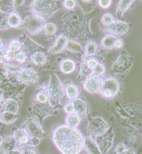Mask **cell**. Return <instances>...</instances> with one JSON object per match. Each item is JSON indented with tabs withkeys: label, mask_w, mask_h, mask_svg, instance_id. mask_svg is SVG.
Listing matches in <instances>:
<instances>
[{
	"label": "cell",
	"mask_w": 142,
	"mask_h": 154,
	"mask_svg": "<svg viewBox=\"0 0 142 154\" xmlns=\"http://www.w3.org/2000/svg\"><path fill=\"white\" fill-rule=\"evenodd\" d=\"M53 139L63 154H79L83 146L84 139L81 133L67 125L57 127L53 132Z\"/></svg>",
	"instance_id": "cell-1"
},
{
	"label": "cell",
	"mask_w": 142,
	"mask_h": 154,
	"mask_svg": "<svg viewBox=\"0 0 142 154\" xmlns=\"http://www.w3.org/2000/svg\"><path fill=\"white\" fill-rule=\"evenodd\" d=\"M31 8L36 15L43 18L52 15L59 8V2L54 1H34Z\"/></svg>",
	"instance_id": "cell-2"
},
{
	"label": "cell",
	"mask_w": 142,
	"mask_h": 154,
	"mask_svg": "<svg viewBox=\"0 0 142 154\" xmlns=\"http://www.w3.org/2000/svg\"><path fill=\"white\" fill-rule=\"evenodd\" d=\"M47 93L50 104H55L61 100L64 96V91L59 78L56 75L50 77L48 85Z\"/></svg>",
	"instance_id": "cell-3"
},
{
	"label": "cell",
	"mask_w": 142,
	"mask_h": 154,
	"mask_svg": "<svg viewBox=\"0 0 142 154\" xmlns=\"http://www.w3.org/2000/svg\"><path fill=\"white\" fill-rule=\"evenodd\" d=\"M45 19L36 15L26 16L23 22V28L31 34H37L44 29L46 25Z\"/></svg>",
	"instance_id": "cell-4"
},
{
	"label": "cell",
	"mask_w": 142,
	"mask_h": 154,
	"mask_svg": "<svg viewBox=\"0 0 142 154\" xmlns=\"http://www.w3.org/2000/svg\"><path fill=\"white\" fill-rule=\"evenodd\" d=\"M22 129L31 139L37 138L40 140L44 138L46 135L40 123L33 118H27L24 122Z\"/></svg>",
	"instance_id": "cell-5"
},
{
	"label": "cell",
	"mask_w": 142,
	"mask_h": 154,
	"mask_svg": "<svg viewBox=\"0 0 142 154\" xmlns=\"http://www.w3.org/2000/svg\"><path fill=\"white\" fill-rule=\"evenodd\" d=\"M120 85L117 79L109 78L102 81L100 92L104 97L111 99L114 97L119 92Z\"/></svg>",
	"instance_id": "cell-6"
},
{
	"label": "cell",
	"mask_w": 142,
	"mask_h": 154,
	"mask_svg": "<svg viewBox=\"0 0 142 154\" xmlns=\"http://www.w3.org/2000/svg\"><path fill=\"white\" fill-rule=\"evenodd\" d=\"M109 129V126L103 118L96 117L93 118L88 124V129L93 136H101Z\"/></svg>",
	"instance_id": "cell-7"
},
{
	"label": "cell",
	"mask_w": 142,
	"mask_h": 154,
	"mask_svg": "<svg viewBox=\"0 0 142 154\" xmlns=\"http://www.w3.org/2000/svg\"><path fill=\"white\" fill-rule=\"evenodd\" d=\"M133 63L132 59L127 54L122 52L118 59L112 66V71L115 73H123L131 67Z\"/></svg>",
	"instance_id": "cell-8"
},
{
	"label": "cell",
	"mask_w": 142,
	"mask_h": 154,
	"mask_svg": "<svg viewBox=\"0 0 142 154\" xmlns=\"http://www.w3.org/2000/svg\"><path fill=\"white\" fill-rule=\"evenodd\" d=\"M18 79L25 84H34L38 81L39 75L38 73L31 68H25L18 72Z\"/></svg>",
	"instance_id": "cell-9"
},
{
	"label": "cell",
	"mask_w": 142,
	"mask_h": 154,
	"mask_svg": "<svg viewBox=\"0 0 142 154\" xmlns=\"http://www.w3.org/2000/svg\"><path fill=\"white\" fill-rule=\"evenodd\" d=\"M102 85V81L99 77L91 75L86 79L84 83V88L88 92L91 94L100 91Z\"/></svg>",
	"instance_id": "cell-10"
},
{
	"label": "cell",
	"mask_w": 142,
	"mask_h": 154,
	"mask_svg": "<svg viewBox=\"0 0 142 154\" xmlns=\"http://www.w3.org/2000/svg\"><path fill=\"white\" fill-rule=\"evenodd\" d=\"M129 24L121 20H114V22L108 26V31L115 35H122L129 30Z\"/></svg>",
	"instance_id": "cell-11"
},
{
	"label": "cell",
	"mask_w": 142,
	"mask_h": 154,
	"mask_svg": "<svg viewBox=\"0 0 142 154\" xmlns=\"http://www.w3.org/2000/svg\"><path fill=\"white\" fill-rule=\"evenodd\" d=\"M19 143L13 136H8L3 140L0 146V151L4 154L17 150L18 149Z\"/></svg>",
	"instance_id": "cell-12"
},
{
	"label": "cell",
	"mask_w": 142,
	"mask_h": 154,
	"mask_svg": "<svg viewBox=\"0 0 142 154\" xmlns=\"http://www.w3.org/2000/svg\"><path fill=\"white\" fill-rule=\"evenodd\" d=\"M113 134H109L105 137H103L97 140L96 144L99 147L101 153L102 154H106L109 150L111 146L113 144Z\"/></svg>",
	"instance_id": "cell-13"
},
{
	"label": "cell",
	"mask_w": 142,
	"mask_h": 154,
	"mask_svg": "<svg viewBox=\"0 0 142 154\" xmlns=\"http://www.w3.org/2000/svg\"><path fill=\"white\" fill-rule=\"evenodd\" d=\"M68 39L67 37L64 35H60L58 38L55 41V44L50 48L49 51L52 54H58L62 52L65 48H66V46Z\"/></svg>",
	"instance_id": "cell-14"
},
{
	"label": "cell",
	"mask_w": 142,
	"mask_h": 154,
	"mask_svg": "<svg viewBox=\"0 0 142 154\" xmlns=\"http://www.w3.org/2000/svg\"><path fill=\"white\" fill-rule=\"evenodd\" d=\"M74 110L76 114L80 118H84L87 115V107L86 103L84 100L80 99H76L73 102Z\"/></svg>",
	"instance_id": "cell-15"
},
{
	"label": "cell",
	"mask_w": 142,
	"mask_h": 154,
	"mask_svg": "<svg viewBox=\"0 0 142 154\" xmlns=\"http://www.w3.org/2000/svg\"><path fill=\"white\" fill-rule=\"evenodd\" d=\"M83 146L88 154H102L96 142L89 137L84 139Z\"/></svg>",
	"instance_id": "cell-16"
},
{
	"label": "cell",
	"mask_w": 142,
	"mask_h": 154,
	"mask_svg": "<svg viewBox=\"0 0 142 154\" xmlns=\"http://www.w3.org/2000/svg\"><path fill=\"white\" fill-rule=\"evenodd\" d=\"M19 108V103L16 100L13 99H8L3 103L1 112H9L17 114Z\"/></svg>",
	"instance_id": "cell-17"
},
{
	"label": "cell",
	"mask_w": 142,
	"mask_h": 154,
	"mask_svg": "<svg viewBox=\"0 0 142 154\" xmlns=\"http://www.w3.org/2000/svg\"><path fill=\"white\" fill-rule=\"evenodd\" d=\"M19 116L17 114H14L9 112H1L0 114V122L5 125H9L14 123Z\"/></svg>",
	"instance_id": "cell-18"
},
{
	"label": "cell",
	"mask_w": 142,
	"mask_h": 154,
	"mask_svg": "<svg viewBox=\"0 0 142 154\" xmlns=\"http://www.w3.org/2000/svg\"><path fill=\"white\" fill-rule=\"evenodd\" d=\"M13 137L20 145H25L29 141V136L27 133L22 129H16L13 133Z\"/></svg>",
	"instance_id": "cell-19"
},
{
	"label": "cell",
	"mask_w": 142,
	"mask_h": 154,
	"mask_svg": "<svg viewBox=\"0 0 142 154\" xmlns=\"http://www.w3.org/2000/svg\"><path fill=\"white\" fill-rule=\"evenodd\" d=\"M67 126L75 128L78 126L80 122V117L75 113L68 114L65 117Z\"/></svg>",
	"instance_id": "cell-20"
},
{
	"label": "cell",
	"mask_w": 142,
	"mask_h": 154,
	"mask_svg": "<svg viewBox=\"0 0 142 154\" xmlns=\"http://www.w3.org/2000/svg\"><path fill=\"white\" fill-rule=\"evenodd\" d=\"M75 67L76 64L75 62L70 59L64 60L60 64V69L65 74H70L75 69Z\"/></svg>",
	"instance_id": "cell-21"
},
{
	"label": "cell",
	"mask_w": 142,
	"mask_h": 154,
	"mask_svg": "<svg viewBox=\"0 0 142 154\" xmlns=\"http://www.w3.org/2000/svg\"><path fill=\"white\" fill-rule=\"evenodd\" d=\"M32 62L37 66H42L47 60V57L43 53L37 52L31 56Z\"/></svg>",
	"instance_id": "cell-22"
},
{
	"label": "cell",
	"mask_w": 142,
	"mask_h": 154,
	"mask_svg": "<svg viewBox=\"0 0 142 154\" xmlns=\"http://www.w3.org/2000/svg\"><path fill=\"white\" fill-rule=\"evenodd\" d=\"M15 8V1H0V11L4 14L13 12Z\"/></svg>",
	"instance_id": "cell-23"
},
{
	"label": "cell",
	"mask_w": 142,
	"mask_h": 154,
	"mask_svg": "<svg viewBox=\"0 0 142 154\" xmlns=\"http://www.w3.org/2000/svg\"><path fill=\"white\" fill-rule=\"evenodd\" d=\"M134 1H120L118 2L117 9V17H121L123 14L128 10L131 5L132 4Z\"/></svg>",
	"instance_id": "cell-24"
},
{
	"label": "cell",
	"mask_w": 142,
	"mask_h": 154,
	"mask_svg": "<svg viewBox=\"0 0 142 154\" xmlns=\"http://www.w3.org/2000/svg\"><path fill=\"white\" fill-rule=\"evenodd\" d=\"M65 92L68 97L71 100H75L79 94L78 88L73 84H68L65 87Z\"/></svg>",
	"instance_id": "cell-25"
},
{
	"label": "cell",
	"mask_w": 142,
	"mask_h": 154,
	"mask_svg": "<svg viewBox=\"0 0 142 154\" xmlns=\"http://www.w3.org/2000/svg\"><path fill=\"white\" fill-rule=\"evenodd\" d=\"M116 39V37L111 34L106 35L101 40V45L104 48L111 49L114 47V43Z\"/></svg>",
	"instance_id": "cell-26"
},
{
	"label": "cell",
	"mask_w": 142,
	"mask_h": 154,
	"mask_svg": "<svg viewBox=\"0 0 142 154\" xmlns=\"http://www.w3.org/2000/svg\"><path fill=\"white\" fill-rule=\"evenodd\" d=\"M66 49L72 52L80 53L83 51V47L81 45L72 40H68L66 46Z\"/></svg>",
	"instance_id": "cell-27"
},
{
	"label": "cell",
	"mask_w": 142,
	"mask_h": 154,
	"mask_svg": "<svg viewBox=\"0 0 142 154\" xmlns=\"http://www.w3.org/2000/svg\"><path fill=\"white\" fill-rule=\"evenodd\" d=\"M7 23L9 27H17L21 24V19L17 14L13 13L8 16Z\"/></svg>",
	"instance_id": "cell-28"
},
{
	"label": "cell",
	"mask_w": 142,
	"mask_h": 154,
	"mask_svg": "<svg viewBox=\"0 0 142 154\" xmlns=\"http://www.w3.org/2000/svg\"><path fill=\"white\" fill-rule=\"evenodd\" d=\"M98 46L94 41L89 42L85 46V54L87 56H93L96 53Z\"/></svg>",
	"instance_id": "cell-29"
},
{
	"label": "cell",
	"mask_w": 142,
	"mask_h": 154,
	"mask_svg": "<svg viewBox=\"0 0 142 154\" xmlns=\"http://www.w3.org/2000/svg\"><path fill=\"white\" fill-rule=\"evenodd\" d=\"M93 74V70L91 69L86 63H82L80 68V75L84 78L91 77Z\"/></svg>",
	"instance_id": "cell-30"
},
{
	"label": "cell",
	"mask_w": 142,
	"mask_h": 154,
	"mask_svg": "<svg viewBox=\"0 0 142 154\" xmlns=\"http://www.w3.org/2000/svg\"><path fill=\"white\" fill-rule=\"evenodd\" d=\"M114 21V16L111 14L106 13L102 16L101 18V22L105 26H109Z\"/></svg>",
	"instance_id": "cell-31"
},
{
	"label": "cell",
	"mask_w": 142,
	"mask_h": 154,
	"mask_svg": "<svg viewBox=\"0 0 142 154\" xmlns=\"http://www.w3.org/2000/svg\"><path fill=\"white\" fill-rule=\"evenodd\" d=\"M44 30L46 34L48 35H52L55 34L57 30V27L54 23H48L46 24Z\"/></svg>",
	"instance_id": "cell-32"
},
{
	"label": "cell",
	"mask_w": 142,
	"mask_h": 154,
	"mask_svg": "<svg viewBox=\"0 0 142 154\" xmlns=\"http://www.w3.org/2000/svg\"><path fill=\"white\" fill-rule=\"evenodd\" d=\"M20 154H37V152L34 149V146L30 144L24 145L20 150Z\"/></svg>",
	"instance_id": "cell-33"
},
{
	"label": "cell",
	"mask_w": 142,
	"mask_h": 154,
	"mask_svg": "<svg viewBox=\"0 0 142 154\" xmlns=\"http://www.w3.org/2000/svg\"><path fill=\"white\" fill-rule=\"evenodd\" d=\"M21 47V44L17 40H13L9 44L8 49L10 52H17Z\"/></svg>",
	"instance_id": "cell-34"
},
{
	"label": "cell",
	"mask_w": 142,
	"mask_h": 154,
	"mask_svg": "<svg viewBox=\"0 0 142 154\" xmlns=\"http://www.w3.org/2000/svg\"><path fill=\"white\" fill-rule=\"evenodd\" d=\"M92 70L94 75L96 77H99L105 72V67L102 64L98 63Z\"/></svg>",
	"instance_id": "cell-35"
},
{
	"label": "cell",
	"mask_w": 142,
	"mask_h": 154,
	"mask_svg": "<svg viewBox=\"0 0 142 154\" xmlns=\"http://www.w3.org/2000/svg\"><path fill=\"white\" fill-rule=\"evenodd\" d=\"M7 19L4 13L0 11V30L8 29Z\"/></svg>",
	"instance_id": "cell-36"
},
{
	"label": "cell",
	"mask_w": 142,
	"mask_h": 154,
	"mask_svg": "<svg viewBox=\"0 0 142 154\" xmlns=\"http://www.w3.org/2000/svg\"><path fill=\"white\" fill-rule=\"evenodd\" d=\"M13 57L17 62L23 63L26 59V54L23 52H19L14 54Z\"/></svg>",
	"instance_id": "cell-37"
},
{
	"label": "cell",
	"mask_w": 142,
	"mask_h": 154,
	"mask_svg": "<svg viewBox=\"0 0 142 154\" xmlns=\"http://www.w3.org/2000/svg\"><path fill=\"white\" fill-rule=\"evenodd\" d=\"M98 63H99L94 58H90L87 59V62H86L87 66L92 69H93Z\"/></svg>",
	"instance_id": "cell-38"
},
{
	"label": "cell",
	"mask_w": 142,
	"mask_h": 154,
	"mask_svg": "<svg viewBox=\"0 0 142 154\" xmlns=\"http://www.w3.org/2000/svg\"><path fill=\"white\" fill-rule=\"evenodd\" d=\"M64 7L67 9H73L76 5V2L75 1H65L64 2Z\"/></svg>",
	"instance_id": "cell-39"
},
{
	"label": "cell",
	"mask_w": 142,
	"mask_h": 154,
	"mask_svg": "<svg viewBox=\"0 0 142 154\" xmlns=\"http://www.w3.org/2000/svg\"><path fill=\"white\" fill-rule=\"evenodd\" d=\"M64 110H65V111L67 113H68V114L73 113V112L75 111L73 103H67V104L65 106V107H64Z\"/></svg>",
	"instance_id": "cell-40"
},
{
	"label": "cell",
	"mask_w": 142,
	"mask_h": 154,
	"mask_svg": "<svg viewBox=\"0 0 142 154\" xmlns=\"http://www.w3.org/2000/svg\"><path fill=\"white\" fill-rule=\"evenodd\" d=\"M111 1H99V4L100 5L101 7H102L103 8H108L110 5H111Z\"/></svg>",
	"instance_id": "cell-41"
},
{
	"label": "cell",
	"mask_w": 142,
	"mask_h": 154,
	"mask_svg": "<svg viewBox=\"0 0 142 154\" xmlns=\"http://www.w3.org/2000/svg\"><path fill=\"white\" fill-rule=\"evenodd\" d=\"M126 148L123 144H120L117 146L116 148V151L117 154H120L123 152L125 149H126Z\"/></svg>",
	"instance_id": "cell-42"
},
{
	"label": "cell",
	"mask_w": 142,
	"mask_h": 154,
	"mask_svg": "<svg viewBox=\"0 0 142 154\" xmlns=\"http://www.w3.org/2000/svg\"><path fill=\"white\" fill-rule=\"evenodd\" d=\"M123 46V41L120 38L116 39L114 43V47L117 48H121Z\"/></svg>",
	"instance_id": "cell-43"
},
{
	"label": "cell",
	"mask_w": 142,
	"mask_h": 154,
	"mask_svg": "<svg viewBox=\"0 0 142 154\" xmlns=\"http://www.w3.org/2000/svg\"><path fill=\"white\" fill-rule=\"evenodd\" d=\"M40 139L33 138V139H31V140H30L29 144L31 145L32 146H38L40 144Z\"/></svg>",
	"instance_id": "cell-44"
},
{
	"label": "cell",
	"mask_w": 142,
	"mask_h": 154,
	"mask_svg": "<svg viewBox=\"0 0 142 154\" xmlns=\"http://www.w3.org/2000/svg\"><path fill=\"white\" fill-rule=\"evenodd\" d=\"M5 92L4 90L0 89V104H1L4 101V94Z\"/></svg>",
	"instance_id": "cell-45"
},
{
	"label": "cell",
	"mask_w": 142,
	"mask_h": 154,
	"mask_svg": "<svg viewBox=\"0 0 142 154\" xmlns=\"http://www.w3.org/2000/svg\"><path fill=\"white\" fill-rule=\"evenodd\" d=\"M119 154H136V153L131 149H126L123 152Z\"/></svg>",
	"instance_id": "cell-46"
},
{
	"label": "cell",
	"mask_w": 142,
	"mask_h": 154,
	"mask_svg": "<svg viewBox=\"0 0 142 154\" xmlns=\"http://www.w3.org/2000/svg\"><path fill=\"white\" fill-rule=\"evenodd\" d=\"M8 154H20V151H19L18 149H17V150H15L13 151L9 152Z\"/></svg>",
	"instance_id": "cell-47"
},
{
	"label": "cell",
	"mask_w": 142,
	"mask_h": 154,
	"mask_svg": "<svg viewBox=\"0 0 142 154\" xmlns=\"http://www.w3.org/2000/svg\"><path fill=\"white\" fill-rule=\"evenodd\" d=\"M3 138L1 137V136H0V146H1V144H2V141H3Z\"/></svg>",
	"instance_id": "cell-48"
}]
</instances>
